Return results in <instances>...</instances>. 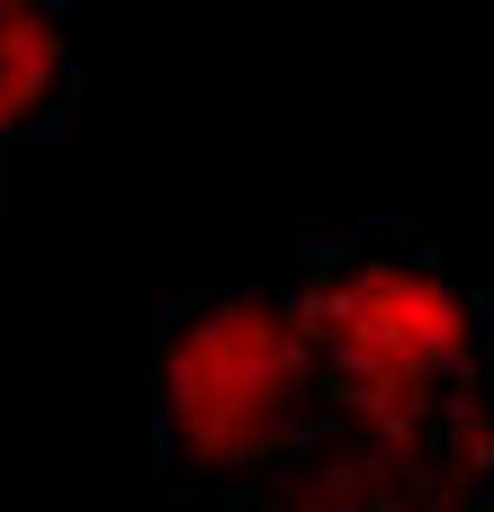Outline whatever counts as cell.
<instances>
[{
  "label": "cell",
  "instance_id": "obj_2",
  "mask_svg": "<svg viewBox=\"0 0 494 512\" xmlns=\"http://www.w3.org/2000/svg\"><path fill=\"white\" fill-rule=\"evenodd\" d=\"M297 315L324 351V378L351 369H414V378H477L494 369V306L459 288L432 234L414 225H351L297 252Z\"/></svg>",
  "mask_w": 494,
  "mask_h": 512
},
{
  "label": "cell",
  "instance_id": "obj_4",
  "mask_svg": "<svg viewBox=\"0 0 494 512\" xmlns=\"http://www.w3.org/2000/svg\"><path fill=\"white\" fill-rule=\"evenodd\" d=\"M432 512H494V369L459 378L432 441Z\"/></svg>",
  "mask_w": 494,
  "mask_h": 512
},
{
  "label": "cell",
  "instance_id": "obj_5",
  "mask_svg": "<svg viewBox=\"0 0 494 512\" xmlns=\"http://www.w3.org/2000/svg\"><path fill=\"white\" fill-rule=\"evenodd\" d=\"M234 512H351V504L333 495V477H324V468H315V450H306V459H288L279 477H261Z\"/></svg>",
  "mask_w": 494,
  "mask_h": 512
},
{
  "label": "cell",
  "instance_id": "obj_3",
  "mask_svg": "<svg viewBox=\"0 0 494 512\" xmlns=\"http://www.w3.org/2000/svg\"><path fill=\"white\" fill-rule=\"evenodd\" d=\"M63 108H72L63 0H0V153L63 126Z\"/></svg>",
  "mask_w": 494,
  "mask_h": 512
},
{
  "label": "cell",
  "instance_id": "obj_1",
  "mask_svg": "<svg viewBox=\"0 0 494 512\" xmlns=\"http://www.w3.org/2000/svg\"><path fill=\"white\" fill-rule=\"evenodd\" d=\"M333 387L288 288L180 297L153 324V459L198 504H243L261 477L306 459Z\"/></svg>",
  "mask_w": 494,
  "mask_h": 512
}]
</instances>
